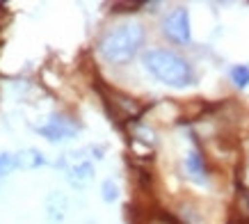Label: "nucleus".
Masks as SVG:
<instances>
[{"label": "nucleus", "mask_w": 249, "mask_h": 224, "mask_svg": "<svg viewBox=\"0 0 249 224\" xmlns=\"http://www.w3.org/2000/svg\"><path fill=\"white\" fill-rule=\"evenodd\" d=\"M14 160H16V167H21V169H37V167L46 165V158L41 156V151H37V149L18 151L14 156Z\"/></svg>", "instance_id": "nucleus-7"}, {"label": "nucleus", "mask_w": 249, "mask_h": 224, "mask_svg": "<svg viewBox=\"0 0 249 224\" xmlns=\"http://www.w3.org/2000/svg\"><path fill=\"white\" fill-rule=\"evenodd\" d=\"M144 44L142 23H121L98 41L101 57L110 64H128Z\"/></svg>", "instance_id": "nucleus-2"}, {"label": "nucleus", "mask_w": 249, "mask_h": 224, "mask_svg": "<svg viewBox=\"0 0 249 224\" xmlns=\"http://www.w3.org/2000/svg\"><path fill=\"white\" fill-rule=\"evenodd\" d=\"M78 124L71 121L69 117H62V114H53L51 121L46 126H39L37 133L44 135L48 142H64V140H71L73 135L78 133Z\"/></svg>", "instance_id": "nucleus-5"}, {"label": "nucleus", "mask_w": 249, "mask_h": 224, "mask_svg": "<svg viewBox=\"0 0 249 224\" xmlns=\"http://www.w3.org/2000/svg\"><path fill=\"white\" fill-rule=\"evenodd\" d=\"M231 80L235 82V87H249V64H235L231 69Z\"/></svg>", "instance_id": "nucleus-9"}, {"label": "nucleus", "mask_w": 249, "mask_h": 224, "mask_svg": "<svg viewBox=\"0 0 249 224\" xmlns=\"http://www.w3.org/2000/svg\"><path fill=\"white\" fill-rule=\"evenodd\" d=\"M144 69L156 78V80L165 82L169 87L183 90L195 82V71L190 67V62L181 55H176L174 51H165V48H151L144 53Z\"/></svg>", "instance_id": "nucleus-1"}, {"label": "nucleus", "mask_w": 249, "mask_h": 224, "mask_svg": "<svg viewBox=\"0 0 249 224\" xmlns=\"http://www.w3.org/2000/svg\"><path fill=\"white\" fill-rule=\"evenodd\" d=\"M162 32H165L167 39H172L174 44H190V14L185 7H176L174 12L165 16L162 21Z\"/></svg>", "instance_id": "nucleus-4"}, {"label": "nucleus", "mask_w": 249, "mask_h": 224, "mask_svg": "<svg viewBox=\"0 0 249 224\" xmlns=\"http://www.w3.org/2000/svg\"><path fill=\"white\" fill-rule=\"evenodd\" d=\"M185 174H188V179L196 186H204L206 181H208V172H206V163H204V156L199 153V149H190L185 153Z\"/></svg>", "instance_id": "nucleus-6"}, {"label": "nucleus", "mask_w": 249, "mask_h": 224, "mask_svg": "<svg viewBox=\"0 0 249 224\" xmlns=\"http://www.w3.org/2000/svg\"><path fill=\"white\" fill-rule=\"evenodd\" d=\"M57 165H60L62 169H67V181L73 187H85L94 179V163L85 156V151L64 153Z\"/></svg>", "instance_id": "nucleus-3"}, {"label": "nucleus", "mask_w": 249, "mask_h": 224, "mask_svg": "<svg viewBox=\"0 0 249 224\" xmlns=\"http://www.w3.org/2000/svg\"><path fill=\"white\" fill-rule=\"evenodd\" d=\"M117 197H119L117 183H114V181H106V183H103V202L112 204V202H117Z\"/></svg>", "instance_id": "nucleus-11"}, {"label": "nucleus", "mask_w": 249, "mask_h": 224, "mask_svg": "<svg viewBox=\"0 0 249 224\" xmlns=\"http://www.w3.org/2000/svg\"><path fill=\"white\" fill-rule=\"evenodd\" d=\"M46 210H48V222L51 224L62 222V220H64V210H67V199H64V194H60V192L51 194L48 202H46Z\"/></svg>", "instance_id": "nucleus-8"}, {"label": "nucleus", "mask_w": 249, "mask_h": 224, "mask_svg": "<svg viewBox=\"0 0 249 224\" xmlns=\"http://www.w3.org/2000/svg\"><path fill=\"white\" fill-rule=\"evenodd\" d=\"M16 169V160L12 153H5V151H0V179L2 176H7Z\"/></svg>", "instance_id": "nucleus-10"}]
</instances>
